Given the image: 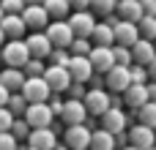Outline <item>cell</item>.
Segmentation results:
<instances>
[{"mask_svg":"<svg viewBox=\"0 0 156 150\" xmlns=\"http://www.w3.org/2000/svg\"><path fill=\"white\" fill-rule=\"evenodd\" d=\"M82 107H85V112H88V115L101 118L107 109H112V107H110V93H107V90H101V87L85 90V96H82Z\"/></svg>","mask_w":156,"mask_h":150,"instance_id":"6da1fadb","label":"cell"},{"mask_svg":"<svg viewBox=\"0 0 156 150\" xmlns=\"http://www.w3.org/2000/svg\"><path fill=\"white\" fill-rule=\"evenodd\" d=\"M41 79L49 87V93H66L69 85H71V77H69L66 66H47L44 74H41Z\"/></svg>","mask_w":156,"mask_h":150,"instance_id":"7a4b0ae2","label":"cell"},{"mask_svg":"<svg viewBox=\"0 0 156 150\" xmlns=\"http://www.w3.org/2000/svg\"><path fill=\"white\" fill-rule=\"evenodd\" d=\"M19 96L25 98V104H47V101L52 98V93H49V87L44 85L41 77H36V79H25Z\"/></svg>","mask_w":156,"mask_h":150,"instance_id":"3957f363","label":"cell"},{"mask_svg":"<svg viewBox=\"0 0 156 150\" xmlns=\"http://www.w3.org/2000/svg\"><path fill=\"white\" fill-rule=\"evenodd\" d=\"M22 120H25L27 128L33 131V128H52V120H55V118H52V112H49L47 104H27Z\"/></svg>","mask_w":156,"mask_h":150,"instance_id":"277c9868","label":"cell"},{"mask_svg":"<svg viewBox=\"0 0 156 150\" xmlns=\"http://www.w3.org/2000/svg\"><path fill=\"white\" fill-rule=\"evenodd\" d=\"M47 41L52 44V49H69L71 41H74V33L66 22H49L47 25Z\"/></svg>","mask_w":156,"mask_h":150,"instance_id":"5b68a950","label":"cell"},{"mask_svg":"<svg viewBox=\"0 0 156 150\" xmlns=\"http://www.w3.org/2000/svg\"><path fill=\"white\" fill-rule=\"evenodd\" d=\"M0 52H3V63L8 68H19L22 71V66L30 60V55L25 49V41H8V44H3Z\"/></svg>","mask_w":156,"mask_h":150,"instance_id":"8992f818","label":"cell"},{"mask_svg":"<svg viewBox=\"0 0 156 150\" xmlns=\"http://www.w3.org/2000/svg\"><path fill=\"white\" fill-rule=\"evenodd\" d=\"M19 19H22V25L30 27L33 33H44L47 25H49V16H47V11H44L41 5H25L22 14H19Z\"/></svg>","mask_w":156,"mask_h":150,"instance_id":"52a82bcc","label":"cell"},{"mask_svg":"<svg viewBox=\"0 0 156 150\" xmlns=\"http://www.w3.org/2000/svg\"><path fill=\"white\" fill-rule=\"evenodd\" d=\"M74 33V38H90V30L96 27V16L90 11H74L66 22Z\"/></svg>","mask_w":156,"mask_h":150,"instance_id":"ba28073f","label":"cell"},{"mask_svg":"<svg viewBox=\"0 0 156 150\" xmlns=\"http://www.w3.org/2000/svg\"><path fill=\"white\" fill-rule=\"evenodd\" d=\"M25 49H27V55H30L33 60H47L49 52H52V44L47 41L44 33H30V36L25 38Z\"/></svg>","mask_w":156,"mask_h":150,"instance_id":"9c48e42d","label":"cell"},{"mask_svg":"<svg viewBox=\"0 0 156 150\" xmlns=\"http://www.w3.org/2000/svg\"><path fill=\"white\" fill-rule=\"evenodd\" d=\"M60 118H63L66 128H69V126H85L88 112H85L82 101H71V98H66V101H63V109H60Z\"/></svg>","mask_w":156,"mask_h":150,"instance_id":"30bf717a","label":"cell"},{"mask_svg":"<svg viewBox=\"0 0 156 150\" xmlns=\"http://www.w3.org/2000/svg\"><path fill=\"white\" fill-rule=\"evenodd\" d=\"M132 52V63L143 66V68H151L156 63V49H154V41H134V46L129 49Z\"/></svg>","mask_w":156,"mask_h":150,"instance_id":"8fae6325","label":"cell"},{"mask_svg":"<svg viewBox=\"0 0 156 150\" xmlns=\"http://www.w3.org/2000/svg\"><path fill=\"white\" fill-rule=\"evenodd\" d=\"M88 142H90V128L88 126H69L66 128L63 145L69 150H88Z\"/></svg>","mask_w":156,"mask_h":150,"instance_id":"7c38bea8","label":"cell"},{"mask_svg":"<svg viewBox=\"0 0 156 150\" xmlns=\"http://www.w3.org/2000/svg\"><path fill=\"white\" fill-rule=\"evenodd\" d=\"M58 145V134L52 128H33L27 134V148L33 150H55Z\"/></svg>","mask_w":156,"mask_h":150,"instance_id":"4fadbf2b","label":"cell"},{"mask_svg":"<svg viewBox=\"0 0 156 150\" xmlns=\"http://www.w3.org/2000/svg\"><path fill=\"white\" fill-rule=\"evenodd\" d=\"M88 63H90L93 74H107L112 68V46H93L88 55Z\"/></svg>","mask_w":156,"mask_h":150,"instance_id":"5bb4252c","label":"cell"},{"mask_svg":"<svg viewBox=\"0 0 156 150\" xmlns=\"http://www.w3.org/2000/svg\"><path fill=\"white\" fill-rule=\"evenodd\" d=\"M66 71H69L71 82H77V85H85V82H90V77H93V68H90L88 57H69Z\"/></svg>","mask_w":156,"mask_h":150,"instance_id":"9a60e30c","label":"cell"},{"mask_svg":"<svg viewBox=\"0 0 156 150\" xmlns=\"http://www.w3.org/2000/svg\"><path fill=\"white\" fill-rule=\"evenodd\" d=\"M156 145V134L154 128H145V126H132L129 131V148H137V150H154Z\"/></svg>","mask_w":156,"mask_h":150,"instance_id":"2e32d148","label":"cell"},{"mask_svg":"<svg viewBox=\"0 0 156 150\" xmlns=\"http://www.w3.org/2000/svg\"><path fill=\"white\" fill-rule=\"evenodd\" d=\"M129 85H132V82H129V68H118V66H112V68L104 74V87H101V90L123 93Z\"/></svg>","mask_w":156,"mask_h":150,"instance_id":"e0dca14e","label":"cell"},{"mask_svg":"<svg viewBox=\"0 0 156 150\" xmlns=\"http://www.w3.org/2000/svg\"><path fill=\"white\" fill-rule=\"evenodd\" d=\"M101 131H107V134H112V137L123 134V131H126V112H123V109H107V112L101 115Z\"/></svg>","mask_w":156,"mask_h":150,"instance_id":"ac0fdd59","label":"cell"},{"mask_svg":"<svg viewBox=\"0 0 156 150\" xmlns=\"http://www.w3.org/2000/svg\"><path fill=\"white\" fill-rule=\"evenodd\" d=\"M112 41H115L118 46H126V49H132V46H134V41H140L137 25H129V22H118V25L112 27Z\"/></svg>","mask_w":156,"mask_h":150,"instance_id":"d6986e66","label":"cell"},{"mask_svg":"<svg viewBox=\"0 0 156 150\" xmlns=\"http://www.w3.org/2000/svg\"><path fill=\"white\" fill-rule=\"evenodd\" d=\"M115 11H118V22H129V25H137V22L143 19V8H140V0H118Z\"/></svg>","mask_w":156,"mask_h":150,"instance_id":"ffe728a7","label":"cell"},{"mask_svg":"<svg viewBox=\"0 0 156 150\" xmlns=\"http://www.w3.org/2000/svg\"><path fill=\"white\" fill-rule=\"evenodd\" d=\"M121 96H123V104H126V107H132V109H140L143 104H148V101H151V96H148V87H145V85H129Z\"/></svg>","mask_w":156,"mask_h":150,"instance_id":"44dd1931","label":"cell"},{"mask_svg":"<svg viewBox=\"0 0 156 150\" xmlns=\"http://www.w3.org/2000/svg\"><path fill=\"white\" fill-rule=\"evenodd\" d=\"M22 85H25V74L19 68H3L0 71V87L5 93H19Z\"/></svg>","mask_w":156,"mask_h":150,"instance_id":"7402d4cb","label":"cell"},{"mask_svg":"<svg viewBox=\"0 0 156 150\" xmlns=\"http://www.w3.org/2000/svg\"><path fill=\"white\" fill-rule=\"evenodd\" d=\"M88 41H93V46H112L115 44L112 41V25L110 22H96V27L90 30Z\"/></svg>","mask_w":156,"mask_h":150,"instance_id":"603a6c76","label":"cell"},{"mask_svg":"<svg viewBox=\"0 0 156 150\" xmlns=\"http://www.w3.org/2000/svg\"><path fill=\"white\" fill-rule=\"evenodd\" d=\"M0 30H3V36L5 38H11V41H22V36H25V25H22V19L19 16H3V22H0Z\"/></svg>","mask_w":156,"mask_h":150,"instance_id":"cb8c5ba5","label":"cell"},{"mask_svg":"<svg viewBox=\"0 0 156 150\" xmlns=\"http://www.w3.org/2000/svg\"><path fill=\"white\" fill-rule=\"evenodd\" d=\"M90 150H115V137L107 134V131H90V142H88Z\"/></svg>","mask_w":156,"mask_h":150,"instance_id":"d4e9b609","label":"cell"},{"mask_svg":"<svg viewBox=\"0 0 156 150\" xmlns=\"http://www.w3.org/2000/svg\"><path fill=\"white\" fill-rule=\"evenodd\" d=\"M41 8H44L47 16H52L55 22H63V16L69 14V3H66V0H44Z\"/></svg>","mask_w":156,"mask_h":150,"instance_id":"484cf974","label":"cell"},{"mask_svg":"<svg viewBox=\"0 0 156 150\" xmlns=\"http://www.w3.org/2000/svg\"><path fill=\"white\" fill-rule=\"evenodd\" d=\"M137 118H140V126H145V128H156V104H154V101L143 104V107L137 109Z\"/></svg>","mask_w":156,"mask_h":150,"instance_id":"4316f807","label":"cell"},{"mask_svg":"<svg viewBox=\"0 0 156 150\" xmlns=\"http://www.w3.org/2000/svg\"><path fill=\"white\" fill-rule=\"evenodd\" d=\"M137 33L143 41H154L156 38V16H143L137 22Z\"/></svg>","mask_w":156,"mask_h":150,"instance_id":"83f0119b","label":"cell"},{"mask_svg":"<svg viewBox=\"0 0 156 150\" xmlns=\"http://www.w3.org/2000/svg\"><path fill=\"white\" fill-rule=\"evenodd\" d=\"M115 5H118V0H90L88 3V11L90 14H101V16H112Z\"/></svg>","mask_w":156,"mask_h":150,"instance_id":"f1b7e54d","label":"cell"},{"mask_svg":"<svg viewBox=\"0 0 156 150\" xmlns=\"http://www.w3.org/2000/svg\"><path fill=\"white\" fill-rule=\"evenodd\" d=\"M5 109H8V112H11V118L16 120V118H22V115H25L27 104H25V98H22L19 93H11V96H8V104H5Z\"/></svg>","mask_w":156,"mask_h":150,"instance_id":"f546056e","label":"cell"},{"mask_svg":"<svg viewBox=\"0 0 156 150\" xmlns=\"http://www.w3.org/2000/svg\"><path fill=\"white\" fill-rule=\"evenodd\" d=\"M112 66L118 68H132V52L126 46H112Z\"/></svg>","mask_w":156,"mask_h":150,"instance_id":"4dcf8cb0","label":"cell"},{"mask_svg":"<svg viewBox=\"0 0 156 150\" xmlns=\"http://www.w3.org/2000/svg\"><path fill=\"white\" fill-rule=\"evenodd\" d=\"M90 49H93V46H90V41H88V38H74V41H71V46H69L66 52H71V57H88V55H90Z\"/></svg>","mask_w":156,"mask_h":150,"instance_id":"1f68e13d","label":"cell"},{"mask_svg":"<svg viewBox=\"0 0 156 150\" xmlns=\"http://www.w3.org/2000/svg\"><path fill=\"white\" fill-rule=\"evenodd\" d=\"M44 68H47L44 60H33V57H30V60L22 66V74H25V79H36V77L44 74Z\"/></svg>","mask_w":156,"mask_h":150,"instance_id":"d6a6232c","label":"cell"},{"mask_svg":"<svg viewBox=\"0 0 156 150\" xmlns=\"http://www.w3.org/2000/svg\"><path fill=\"white\" fill-rule=\"evenodd\" d=\"M22 0H0V11H3V16H19L22 14Z\"/></svg>","mask_w":156,"mask_h":150,"instance_id":"836d02e7","label":"cell"},{"mask_svg":"<svg viewBox=\"0 0 156 150\" xmlns=\"http://www.w3.org/2000/svg\"><path fill=\"white\" fill-rule=\"evenodd\" d=\"M8 134H11V137H14L16 142H19V139H25V137L30 134V128H27V123H25L22 118H16V120L11 123V131H8Z\"/></svg>","mask_w":156,"mask_h":150,"instance_id":"e575fe53","label":"cell"},{"mask_svg":"<svg viewBox=\"0 0 156 150\" xmlns=\"http://www.w3.org/2000/svg\"><path fill=\"white\" fill-rule=\"evenodd\" d=\"M11 123H14V118H11V112L3 107V109H0V134H8V131H11Z\"/></svg>","mask_w":156,"mask_h":150,"instance_id":"d590c367","label":"cell"},{"mask_svg":"<svg viewBox=\"0 0 156 150\" xmlns=\"http://www.w3.org/2000/svg\"><path fill=\"white\" fill-rule=\"evenodd\" d=\"M49 57H52V66H66L69 63V52L66 49H52Z\"/></svg>","mask_w":156,"mask_h":150,"instance_id":"8d00e7d4","label":"cell"},{"mask_svg":"<svg viewBox=\"0 0 156 150\" xmlns=\"http://www.w3.org/2000/svg\"><path fill=\"white\" fill-rule=\"evenodd\" d=\"M19 142L11 137V134H0V150H16Z\"/></svg>","mask_w":156,"mask_h":150,"instance_id":"74e56055","label":"cell"},{"mask_svg":"<svg viewBox=\"0 0 156 150\" xmlns=\"http://www.w3.org/2000/svg\"><path fill=\"white\" fill-rule=\"evenodd\" d=\"M69 93H71V96H69L71 101H82V96H85V85H77V82H71V85H69Z\"/></svg>","mask_w":156,"mask_h":150,"instance_id":"f35d334b","label":"cell"},{"mask_svg":"<svg viewBox=\"0 0 156 150\" xmlns=\"http://www.w3.org/2000/svg\"><path fill=\"white\" fill-rule=\"evenodd\" d=\"M143 16H156V0H140Z\"/></svg>","mask_w":156,"mask_h":150,"instance_id":"ab89813d","label":"cell"},{"mask_svg":"<svg viewBox=\"0 0 156 150\" xmlns=\"http://www.w3.org/2000/svg\"><path fill=\"white\" fill-rule=\"evenodd\" d=\"M69 3V8H74V11H88V3L90 0H66Z\"/></svg>","mask_w":156,"mask_h":150,"instance_id":"60d3db41","label":"cell"},{"mask_svg":"<svg viewBox=\"0 0 156 150\" xmlns=\"http://www.w3.org/2000/svg\"><path fill=\"white\" fill-rule=\"evenodd\" d=\"M8 96H11V93H5V90H3V87H0V109H3V107H5V104H8Z\"/></svg>","mask_w":156,"mask_h":150,"instance_id":"b9f144b4","label":"cell"},{"mask_svg":"<svg viewBox=\"0 0 156 150\" xmlns=\"http://www.w3.org/2000/svg\"><path fill=\"white\" fill-rule=\"evenodd\" d=\"M44 0H22V5H41Z\"/></svg>","mask_w":156,"mask_h":150,"instance_id":"7bdbcfd3","label":"cell"},{"mask_svg":"<svg viewBox=\"0 0 156 150\" xmlns=\"http://www.w3.org/2000/svg\"><path fill=\"white\" fill-rule=\"evenodd\" d=\"M3 44H5V36H3V30H0V49H3Z\"/></svg>","mask_w":156,"mask_h":150,"instance_id":"ee69618b","label":"cell"},{"mask_svg":"<svg viewBox=\"0 0 156 150\" xmlns=\"http://www.w3.org/2000/svg\"><path fill=\"white\" fill-rule=\"evenodd\" d=\"M123 150H137V148H129V145H126V148H123Z\"/></svg>","mask_w":156,"mask_h":150,"instance_id":"f6af8a7d","label":"cell"},{"mask_svg":"<svg viewBox=\"0 0 156 150\" xmlns=\"http://www.w3.org/2000/svg\"><path fill=\"white\" fill-rule=\"evenodd\" d=\"M16 150H33V148H16Z\"/></svg>","mask_w":156,"mask_h":150,"instance_id":"bcb514c9","label":"cell"},{"mask_svg":"<svg viewBox=\"0 0 156 150\" xmlns=\"http://www.w3.org/2000/svg\"><path fill=\"white\" fill-rule=\"evenodd\" d=\"M0 22H3V11H0Z\"/></svg>","mask_w":156,"mask_h":150,"instance_id":"7dc6e473","label":"cell"}]
</instances>
